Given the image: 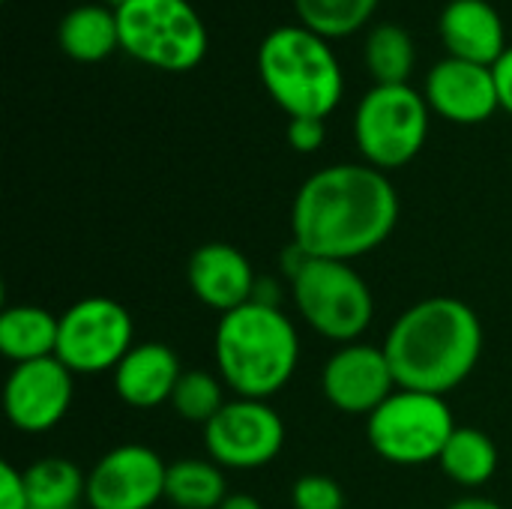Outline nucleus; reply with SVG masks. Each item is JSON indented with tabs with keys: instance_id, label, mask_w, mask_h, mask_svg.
Instances as JSON below:
<instances>
[{
	"instance_id": "nucleus-1",
	"label": "nucleus",
	"mask_w": 512,
	"mask_h": 509,
	"mask_svg": "<svg viewBox=\"0 0 512 509\" xmlns=\"http://www.w3.org/2000/svg\"><path fill=\"white\" fill-rule=\"evenodd\" d=\"M399 222V195L372 165L342 162L315 171L294 198L291 234L312 258L354 261L384 246Z\"/></svg>"
},
{
	"instance_id": "nucleus-2",
	"label": "nucleus",
	"mask_w": 512,
	"mask_h": 509,
	"mask_svg": "<svg viewBox=\"0 0 512 509\" xmlns=\"http://www.w3.org/2000/svg\"><path fill=\"white\" fill-rule=\"evenodd\" d=\"M384 354L402 390L447 396L477 369L483 357V324L468 303L429 297L393 321Z\"/></svg>"
},
{
	"instance_id": "nucleus-3",
	"label": "nucleus",
	"mask_w": 512,
	"mask_h": 509,
	"mask_svg": "<svg viewBox=\"0 0 512 509\" xmlns=\"http://www.w3.org/2000/svg\"><path fill=\"white\" fill-rule=\"evenodd\" d=\"M216 369L240 399H270L297 372L300 339L279 306L246 303L216 324Z\"/></svg>"
},
{
	"instance_id": "nucleus-4",
	"label": "nucleus",
	"mask_w": 512,
	"mask_h": 509,
	"mask_svg": "<svg viewBox=\"0 0 512 509\" xmlns=\"http://www.w3.org/2000/svg\"><path fill=\"white\" fill-rule=\"evenodd\" d=\"M258 75L288 117L324 120L345 93V75L330 39L306 24H282L261 39Z\"/></svg>"
},
{
	"instance_id": "nucleus-5",
	"label": "nucleus",
	"mask_w": 512,
	"mask_h": 509,
	"mask_svg": "<svg viewBox=\"0 0 512 509\" xmlns=\"http://www.w3.org/2000/svg\"><path fill=\"white\" fill-rule=\"evenodd\" d=\"M120 48L159 72H189L207 54V27L189 0H129L117 6Z\"/></svg>"
},
{
	"instance_id": "nucleus-6",
	"label": "nucleus",
	"mask_w": 512,
	"mask_h": 509,
	"mask_svg": "<svg viewBox=\"0 0 512 509\" xmlns=\"http://www.w3.org/2000/svg\"><path fill=\"white\" fill-rule=\"evenodd\" d=\"M291 294L303 321L318 336L339 345L357 342L375 318L372 291L348 261L309 258L291 279Z\"/></svg>"
},
{
	"instance_id": "nucleus-7",
	"label": "nucleus",
	"mask_w": 512,
	"mask_h": 509,
	"mask_svg": "<svg viewBox=\"0 0 512 509\" xmlns=\"http://www.w3.org/2000/svg\"><path fill=\"white\" fill-rule=\"evenodd\" d=\"M456 432L453 411L444 396L420 390H396L378 411L366 417L372 450L402 468L438 462L450 435Z\"/></svg>"
},
{
	"instance_id": "nucleus-8",
	"label": "nucleus",
	"mask_w": 512,
	"mask_h": 509,
	"mask_svg": "<svg viewBox=\"0 0 512 509\" xmlns=\"http://www.w3.org/2000/svg\"><path fill=\"white\" fill-rule=\"evenodd\" d=\"M429 102L408 84H375L357 105L354 141L366 165L393 171L417 159L429 135Z\"/></svg>"
},
{
	"instance_id": "nucleus-9",
	"label": "nucleus",
	"mask_w": 512,
	"mask_h": 509,
	"mask_svg": "<svg viewBox=\"0 0 512 509\" xmlns=\"http://www.w3.org/2000/svg\"><path fill=\"white\" fill-rule=\"evenodd\" d=\"M135 324L111 297H84L60 315L54 357L72 375L114 372L135 348Z\"/></svg>"
},
{
	"instance_id": "nucleus-10",
	"label": "nucleus",
	"mask_w": 512,
	"mask_h": 509,
	"mask_svg": "<svg viewBox=\"0 0 512 509\" xmlns=\"http://www.w3.org/2000/svg\"><path fill=\"white\" fill-rule=\"evenodd\" d=\"M285 447V423L264 399H234L204 426V450L219 468L255 471Z\"/></svg>"
},
{
	"instance_id": "nucleus-11",
	"label": "nucleus",
	"mask_w": 512,
	"mask_h": 509,
	"mask_svg": "<svg viewBox=\"0 0 512 509\" xmlns=\"http://www.w3.org/2000/svg\"><path fill=\"white\" fill-rule=\"evenodd\" d=\"M168 465L144 444L108 450L87 474L90 509H153L165 498Z\"/></svg>"
},
{
	"instance_id": "nucleus-12",
	"label": "nucleus",
	"mask_w": 512,
	"mask_h": 509,
	"mask_svg": "<svg viewBox=\"0 0 512 509\" xmlns=\"http://www.w3.org/2000/svg\"><path fill=\"white\" fill-rule=\"evenodd\" d=\"M75 375L57 360H33L12 366L3 387L6 420L24 435H42L54 429L72 408Z\"/></svg>"
},
{
	"instance_id": "nucleus-13",
	"label": "nucleus",
	"mask_w": 512,
	"mask_h": 509,
	"mask_svg": "<svg viewBox=\"0 0 512 509\" xmlns=\"http://www.w3.org/2000/svg\"><path fill=\"white\" fill-rule=\"evenodd\" d=\"M321 390L336 411L351 417H369L399 390V384L384 348L351 342L342 345L324 363Z\"/></svg>"
},
{
	"instance_id": "nucleus-14",
	"label": "nucleus",
	"mask_w": 512,
	"mask_h": 509,
	"mask_svg": "<svg viewBox=\"0 0 512 509\" xmlns=\"http://www.w3.org/2000/svg\"><path fill=\"white\" fill-rule=\"evenodd\" d=\"M423 96L438 117L459 126L486 123L501 108L492 66L459 57H444L429 69Z\"/></svg>"
},
{
	"instance_id": "nucleus-15",
	"label": "nucleus",
	"mask_w": 512,
	"mask_h": 509,
	"mask_svg": "<svg viewBox=\"0 0 512 509\" xmlns=\"http://www.w3.org/2000/svg\"><path fill=\"white\" fill-rule=\"evenodd\" d=\"M186 279L192 294L219 315H228L252 303L258 288V276L249 258L231 243L198 246L186 264Z\"/></svg>"
},
{
	"instance_id": "nucleus-16",
	"label": "nucleus",
	"mask_w": 512,
	"mask_h": 509,
	"mask_svg": "<svg viewBox=\"0 0 512 509\" xmlns=\"http://www.w3.org/2000/svg\"><path fill=\"white\" fill-rule=\"evenodd\" d=\"M438 33L447 57L480 66H495L510 48L504 18L489 0H450L438 18Z\"/></svg>"
},
{
	"instance_id": "nucleus-17",
	"label": "nucleus",
	"mask_w": 512,
	"mask_h": 509,
	"mask_svg": "<svg viewBox=\"0 0 512 509\" xmlns=\"http://www.w3.org/2000/svg\"><path fill=\"white\" fill-rule=\"evenodd\" d=\"M180 375V357L168 345L141 342L114 369V393L129 408H159L171 402Z\"/></svg>"
},
{
	"instance_id": "nucleus-18",
	"label": "nucleus",
	"mask_w": 512,
	"mask_h": 509,
	"mask_svg": "<svg viewBox=\"0 0 512 509\" xmlns=\"http://www.w3.org/2000/svg\"><path fill=\"white\" fill-rule=\"evenodd\" d=\"M57 45L75 63H99L120 48L117 9L108 3H81L60 18Z\"/></svg>"
},
{
	"instance_id": "nucleus-19",
	"label": "nucleus",
	"mask_w": 512,
	"mask_h": 509,
	"mask_svg": "<svg viewBox=\"0 0 512 509\" xmlns=\"http://www.w3.org/2000/svg\"><path fill=\"white\" fill-rule=\"evenodd\" d=\"M57 330L60 318L42 306H6L0 315V354L15 366L54 357Z\"/></svg>"
},
{
	"instance_id": "nucleus-20",
	"label": "nucleus",
	"mask_w": 512,
	"mask_h": 509,
	"mask_svg": "<svg viewBox=\"0 0 512 509\" xmlns=\"http://www.w3.org/2000/svg\"><path fill=\"white\" fill-rule=\"evenodd\" d=\"M27 507L30 509H78L87 504V477L60 456H45L24 471Z\"/></svg>"
},
{
	"instance_id": "nucleus-21",
	"label": "nucleus",
	"mask_w": 512,
	"mask_h": 509,
	"mask_svg": "<svg viewBox=\"0 0 512 509\" xmlns=\"http://www.w3.org/2000/svg\"><path fill=\"white\" fill-rule=\"evenodd\" d=\"M438 465L453 483L465 489H480L498 471V447L486 432L474 426H456Z\"/></svg>"
},
{
	"instance_id": "nucleus-22",
	"label": "nucleus",
	"mask_w": 512,
	"mask_h": 509,
	"mask_svg": "<svg viewBox=\"0 0 512 509\" xmlns=\"http://www.w3.org/2000/svg\"><path fill=\"white\" fill-rule=\"evenodd\" d=\"M165 498L177 509H219L228 498L225 474L213 459H177L168 465Z\"/></svg>"
},
{
	"instance_id": "nucleus-23",
	"label": "nucleus",
	"mask_w": 512,
	"mask_h": 509,
	"mask_svg": "<svg viewBox=\"0 0 512 509\" xmlns=\"http://www.w3.org/2000/svg\"><path fill=\"white\" fill-rule=\"evenodd\" d=\"M414 39L399 24H378L369 30L363 45V60L375 84H408L414 72Z\"/></svg>"
},
{
	"instance_id": "nucleus-24",
	"label": "nucleus",
	"mask_w": 512,
	"mask_h": 509,
	"mask_svg": "<svg viewBox=\"0 0 512 509\" xmlns=\"http://www.w3.org/2000/svg\"><path fill=\"white\" fill-rule=\"evenodd\" d=\"M381 0H294L300 24L324 39H342L357 33L378 9Z\"/></svg>"
},
{
	"instance_id": "nucleus-25",
	"label": "nucleus",
	"mask_w": 512,
	"mask_h": 509,
	"mask_svg": "<svg viewBox=\"0 0 512 509\" xmlns=\"http://www.w3.org/2000/svg\"><path fill=\"white\" fill-rule=\"evenodd\" d=\"M222 387H225L222 378H216L210 372H201V369L183 372L177 387H174L171 408L177 411L180 420L207 426L222 411V405H225Z\"/></svg>"
},
{
	"instance_id": "nucleus-26",
	"label": "nucleus",
	"mask_w": 512,
	"mask_h": 509,
	"mask_svg": "<svg viewBox=\"0 0 512 509\" xmlns=\"http://www.w3.org/2000/svg\"><path fill=\"white\" fill-rule=\"evenodd\" d=\"M294 509H345L342 486L327 474H303L291 489Z\"/></svg>"
},
{
	"instance_id": "nucleus-27",
	"label": "nucleus",
	"mask_w": 512,
	"mask_h": 509,
	"mask_svg": "<svg viewBox=\"0 0 512 509\" xmlns=\"http://www.w3.org/2000/svg\"><path fill=\"white\" fill-rule=\"evenodd\" d=\"M285 135L297 153H315V150H321L327 129H324V120H318V117H288Z\"/></svg>"
},
{
	"instance_id": "nucleus-28",
	"label": "nucleus",
	"mask_w": 512,
	"mask_h": 509,
	"mask_svg": "<svg viewBox=\"0 0 512 509\" xmlns=\"http://www.w3.org/2000/svg\"><path fill=\"white\" fill-rule=\"evenodd\" d=\"M0 509H30L27 507L24 471H18L9 462L0 465Z\"/></svg>"
},
{
	"instance_id": "nucleus-29",
	"label": "nucleus",
	"mask_w": 512,
	"mask_h": 509,
	"mask_svg": "<svg viewBox=\"0 0 512 509\" xmlns=\"http://www.w3.org/2000/svg\"><path fill=\"white\" fill-rule=\"evenodd\" d=\"M495 72V84H498V99H501V108L512 117V45L501 54V60L492 66Z\"/></svg>"
},
{
	"instance_id": "nucleus-30",
	"label": "nucleus",
	"mask_w": 512,
	"mask_h": 509,
	"mask_svg": "<svg viewBox=\"0 0 512 509\" xmlns=\"http://www.w3.org/2000/svg\"><path fill=\"white\" fill-rule=\"evenodd\" d=\"M447 509H504L498 507L495 501H489V498H480V495H468V498H459V501H453Z\"/></svg>"
},
{
	"instance_id": "nucleus-31",
	"label": "nucleus",
	"mask_w": 512,
	"mask_h": 509,
	"mask_svg": "<svg viewBox=\"0 0 512 509\" xmlns=\"http://www.w3.org/2000/svg\"><path fill=\"white\" fill-rule=\"evenodd\" d=\"M219 509H264V507H261V504H258V498H252V495H228Z\"/></svg>"
},
{
	"instance_id": "nucleus-32",
	"label": "nucleus",
	"mask_w": 512,
	"mask_h": 509,
	"mask_svg": "<svg viewBox=\"0 0 512 509\" xmlns=\"http://www.w3.org/2000/svg\"><path fill=\"white\" fill-rule=\"evenodd\" d=\"M105 3H108V6H114V9H117V6H123V3H129V0H105Z\"/></svg>"
}]
</instances>
